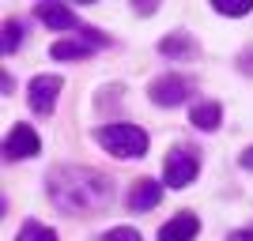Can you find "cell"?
<instances>
[{
    "mask_svg": "<svg viewBox=\"0 0 253 241\" xmlns=\"http://www.w3.org/2000/svg\"><path fill=\"white\" fill-rule=\"evenodd\" d=\"M49 196L68 215H95L110 204V181L87 166H61L49 173Z\"/></svg>",
    "mask_w": 253,
    "mask_h": 241,
    "instance_id": "6da1fadb",
    "label": "cell"
},
{
    "mask_svg": "<svg viewBox=\"0 0 253 241\" xmlns=\"http://www.w3.org/2000/svg\"><path fill=\"white\" fill-rule=\"evenodd\" d=\"M95 143L106 147L114 158H140V155H148V132H144L140 125H125V121L95 128Z\"/></svg>",
    "mask_w": 253,
    "mask_h": 241,
    "instance_id": "7a4b0ae2",
    "label": "cell"
},
{
    "mask_svg": "<svg viewBox=\"0 0 253 241\" xmlns=\"http://www.w3.org/2000/svg\"><path fill=\"white\" fill-rule=\"evenodd\" d=\"M197 173H201V155L189 151V147H174L163 158V181H167L170 189H185Z\"/></svg>",
    "mask_w": 253,
    "mask_h": 241,
    "instance_id": "3957f363",
    "label": "cell"
},
{
    "mask_svg": "<svg viewBox=\"0 0 253 241\" xmlns=\"http://www.w3.org/2000/svg\"><path fill=\"white\" fill-rule=\"evenodd\" d=\"M61 75H34L31 79V109L34 113L49 117L53 105H57V95H61Z\"/></svg>",
    "mask_w": 253,
    "mask_h": 241,
    "instance_id": "277c9868",
    "label": "cell"
},
{
    "mask_svg": "<svg viewBox=\"0 0 253 241\" xmlns=\"http://www.w3.org/2000/svg\"><path fill=\"white\" fill-rule=\"evenodd\" d=\"M148 95H151V102L155 105H181L185 102V95H189V83L181 79V75H159L155 83L148 87Z\"/></svg>",
    "mask_w": 253,
    "mask_h": 241,
    "instance_id": "5b68a950",
    "label": "cell"
},
{
    "mask_svg": "<svg viewBox=\"0 0 253 241\" xmlns=\"http://www.w3.org/2000/svg\"><path fill=\"white\" fill-rule=\"evenodd\" d=\"M38 151H42V143H38V132L31 125H15L4 139V155L8 158H34Z\"/></svg>",
    "mask_w": 253,
    "mask_h": 241,
    "instance_id": "8992f818",
    "label": "cell"
},
{
    "mask_svg": "<svg viewBox=\"0 0 253 241\" xmlns=\"http://www.w3.org/2000/svg\"><path fill=\"white\" fill-rule=\"evenodd\" d=\"M197 234H201V219L193 211H181V215H174L170 222L159 226V241H193Z\"/></svg>",
    "mask_w": 253,
    "mask_h": 241,
    "instance_id": "52a82bcc",
    "label": "cell"
},
{
    "mask_svg": "<svg viewBox=\"0 0 253 241\" xmlns=\"http://www.w3.org/2000/svg\"><path fill=\"white\" fill-rule=\"evenodd\" d=\"M159 200H163V185L159 181H151V177L132 181V189H128V207L132 211H151Z\"/></svg>",
    "mask_w": 253,
    "mask_h": 241,
    "instance_id": "ba28073f",
    "label": "cell"
},
{
    "mask_svg": "<svg viewBox=\"0 0 253 241\" xmlns=\"http://www.w3.org/2000/svg\"><path fill=\"white\" fill-rule=\"evenodd\" d=\"M34 15H38L45 27H53V31H76V27H80L76 11L64 8V4H38V8H34Z\"/></svg>",
    "mask_w": 253,
    "mask_h": 241,
    "instance_id": "9c48e42d",
    "label": "cell"
},
{
    "mask_svg": "<svg viewBox=\"0 0 253 241\" xmlns=\"http://www.w3.org/2000/svg\"><path fill=\"white\" fill-rule=\"evenodd\" d=\"M98 45L95 42H84V38H64V42H53V57L57 61H84L91 57Z\"/></svg>",
    "mask_w": 253,
    "mask_h": 241,
    "instance_id": "30bf717a",
    "label": "cell"
},
{
    "mask_svg": "<svg viewBox=\"0 0 253 241\" xmlns=\"http://www.w3.org/2000/svg\"><path fill=\"white\" fill-rule=\"evenodd\" d=\"M219 117H223L219 102H197L189 109V121L197 128H204V132H215V128H219Z\"/></svg>",
    "mask_w": 253,
    "mask_h": 241,
    "instance_id": "8fae6325",
    "label": "cell"
},
{
    "mask_svg": "<svg viewBox=\"0 0 253 241\" xmlns=\"http://www.w3.org/2000/svg\"><path fill=\"white\" fill-rule=\"evenodd\" d=\"M15 241H57V234H53L49 226H42V222H27Z\"/></svg>",
    "mask_w": 253,
    "mask_h": 241,
    "instance_id": "7c38bea8",
    "label": "cell"
},
{
    "mask_svg": "<svg viewBox=\"0 0 253 241\" xmlns=\"http://www.w3.org/2000/svg\"><path fill=\"white\" fill-rule=\"evenodd\" d=\"M159 53H167V57H181V53H189V38L185 34H170L159 42Z\"/></svg>",
    "mask_w": 253,
    "mask_h": 241,
    "instance_id": "4fadbf2b",
    "label": "cell"
},
{
    "mask_svg": "<svg viewBox=\"0 0 253 241\" xmlns=\"http://www.w3.org/2000/svg\"><path fill=\"white\" fill-rule=\"evenodd\" d=\"M215 11L219 15H250L253 0H215Z\"/></svg>",
    "mask_w": 253,
    "mask_h": 241,
    "instance_id": "5bb4252c",
    "label": "cell"
},
{
    "mask_svg": "<svg viewBox=\"0 0 253 241\" xmlns=\"http://www.w3.org/2000/svg\"><path fill=\"white\" fill-rule=\"evenodd\" d=\"M19 42H23V27L15 19H8V23H4V53L11 57V53L19 49Z\"/></svg>",
    "mask_w": 253,
    "mask_h": 241,
    "instance_id": "9a60e30c",
    "label": "cell"
},
{
    "mask_svg": "<svg viewBox=\"0 0 253 241\" xmlns=\"http://www.w3.org/2000/svg\"><path fill=\"white\" fill-rule=\"evenodd\" d=\"M102 241H140V230H132V226H114V230H106Z\"/></svg>",
    "mask_w": 253,
    "mask_h": 241,
    "instance_id": "2e32d148",
    "label": "cell"
},
{
    "mask_svg": "<svg viewBox=\"0 0 253 241\" xmlns=\"http://www.w3.org/2000/svg\"><path fill=\"white\" fill-rule=\"evenodd\" d=\"M227 241H253V230H238V234H231Z\"/></svg>",
    "mask_w": 253,
    "mask_h": 241,
    "instance_id": "e0dca14e",
    "label": "cell"
},
{
    "mask_svg": "<svg viewBox=\"0 0 253 241\" xmlns=\"http://www.w3.org/2000/svg\"><path fill=\"white\" fill-rule=\"evenodd\" d=\"M242 166L253 170V147H246V151H242Z\"/></svg>",
    "mask_w": 253,
    "mask_h": 241,
    "instance_id": "ac0fdd59",
    "label": "cell"
}]
</instances>
